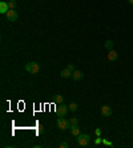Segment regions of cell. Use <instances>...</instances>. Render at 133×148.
Instances as JSON below:
<instances>
[{"label":"cell","instance_id":"obj_1","mask_svg":"<svg viewBox=\"0 0 133 148\" xmlns=\"http://www.w3.org/2000/svg\"><path fill=\"white\" fill-rule=\"evenodd\" d=\"M56 125L59 130H61V131H65V130H68V128H71V121L68 120V119H65V117L63 116H59L56 120Z\"/></svg>","mask_w":133,"mask_h":148},{"label":"cell","instance_id":"obj_2","mask_svg":"<svg viewBox=\"0 0 133 148\" xmlns=\"http://www.w3.org/2000/svg\"><path fill=\"white\" fill-rule=\"evenodd\" d=\"M25 71L32 73V75H37L40 72V66L36 62H29L25 64Z\"/></svg>","mask_w":133,"mask_h":148},{"label":"cell","instance_id":"obj_3","mask_svg":"<svg viewBox=\"0 0 133 148\" xmlns=\"http://www.w3.org/2000/svg\"><path fill=\"white\" fill-rule=\"evenodd\" d=\"M89 141H91V135L80 134L77 136V143H79V145H81V147H87V145L89 144Z\"/></svg>","mask_w":133,"mask_h":148},{"label":"cell","instance_id":"obj_4","mask_svg":"<svg viewBox=\"0 0 133 148\" xmlns=\"http://www.w3.org/2000/svg\"><path fill=\"white\" fill-rule=\"evenodd\" d=\"M5 17H7L8 21H11V23H15V21L19 19V14L15 10H10L7 14H5Z\"/></svg>","mask_w":133,"mask_h":148},{"label":"cell","instance_id":"obj_5","mask_svg":"<svg viewBox=\"0 0 133 148\" xmlns=\"http://www.w3.org/2000/svg\"><path fill=\"white\" fill-rule=\"evenodd\" d=\"M68 106H64V104H59L56 107V114H57V116H63V117H65V115L68 114Z\"/></svg>","mask_w":133,"mask_h":148},{"label":"cell","instance_id":"obj_6","mask_svg":"<svg viewBox=\"0 0 133 148\" xmlns=\"http://www.w3.org/2000/svg\"><path fill=\"white\" fill-rule=\"evenodd\" d=\"M101 116L102 117L112 116V108L109 107V106H102L101 107Z\"/></svg>","mask_w":133,"mask_h":148},{"label":"cell","instance_id":"obj_7","mask_svg":"<svg viewBox=\"0 0 133 148\" xmlns=\"http://www.w3.org/2000/svg\"><path fill=\"white\" fill-rule=\"evenodd\" d=\"M84 77V73L81 72V71H79V69H75L73 72H72V79L75 80V82H79V80H81Z\"/></svg>","mask_w":133,"mask_h":148},{"label":"cell","instance_id":"obj_8","mask_svg":"<svg viewBox=\"0 0 133 148\" xmlns=\"http://www.w3.org/2000/svg\"><path fill=\"white\" fill-rule=\"evenodd\" d=\"M117 59H119V53H117L115 49L108 51V60H109V62H116Z\"/></svg>","mask_w":133,"mask_h":148},{"label":"cell","instance_id":"obj_9","mask_svg":"<svg viewBox=\"0 0 133 148\" xmlns=\"http://www.w3.org/2000/svg\"><path fill=\"white\" fill-rule=\"evenodd\" d=\"M10 11V7H8V3H5V1H0V14L5 15Z\"/></svg>","mask_w":133,"mask_h":148},{"label":"cell","instance_id":"obj_10","mask_svg":"<svg viewBox=\"0 0 133 148\" xmlns=\"http://www.w3.org/2000/svg\"><path fill=\"white\" fill-rule=\"evenodd\" d=\"M71 135H72V136H79V135H80V128H79V125H71Z\"/></svg>","mask_w":133,"mask_h":148},{"label":"cell","instance_id":"obj_11","mask_svg":"<svg viewBox=\"0 0 133 148\" xmlns=\"http://www.w3.org/2000/svg\"><path fill=\"white\" fill-rule=\"evenodd\" d=\"M60 75H61V77H64V79H68V77H72V71H69L68 68H64V69H61Z\"/></svg>","mask_w":133,"mask_h":148},{"label":"cell","instance_id":"obj_12","mask_svg":"<svg viewBox=\"0 0 133 148\" xmlns=\"http://www.w3.org/2000/svg\"><path fill=\"white\" fill-rule=\"evenodd\" d=\"M113 43L112 40H107L105 41V44H104V47H105V49H108V51H111V49H113Z\"/></svg>","mask_w":133,"mask_h":148},{"label":"cell","instance_id":"obj_13","mask_svg":"<svg viewBox=\"0 0 133 148\" xmlns=\"http://www.w3.org/2000/svg\"><path fill=\"white\" fill-rule=\"evenodd\" d=\"M63 101H64V96H61V95H55V103L63 104Z\"/></svg>","mask_w":133,"mask_h":148},{"label":"cell","instance_id":"obj_14","mask_svg":"<svg viewBox=\"0 0 133 148\" xmlns=\"http://www.w3.org/2000/svg\"><path fill=\"white\" fill-rule=\"evenodd\" d=\"M68 108H69L72 112H75V111H77V108H79V106H77L76 103H71L69 106H68Z\"/></svg>","mask_w":133,"mask_h":148},{"label":"cell","instance_id":"obj_15","mask_svg":"<svg viewBox=\"0 0 133 148\" xmlns=\"http://www.w3.org/2000/svg\"><path fill=\"white\" fill-rule=\"evenodd\" d=\"M8 7H10V10H15V7H16V0H10V1H8Z\"/></svg>","mask_w":133,"mask_h":148},{"label":"cell","instance_id":"obj_16","mask_svg":"<svg viewBox=\"0 0 133 148\" xmlns=\"http://www.w3.org/2000/svg\"><path fill=\"white\" fill-rule=\"evenodd\" d=\"M69 121H71V125H77V124H79V120H77L76 117H72V119H69Z\"/></svg>","mask_w":133,"mask_h":148},{"label":"cell","instance_id":"obj_17","mask_svg":"<svg viewBox=\"0 0 133 148\" xmlns=\"http://www.w3.org/2000/svg\"><path fill=\"white\" fill-rule=\"evenodd\" d=\"M66 68L69 69V71H72V72H73L75 69H76V67H75V64H72V63H71V64H68V66H66Z\"/></svg>","mask_w":133,"mask_h":148},{"label":"cell","instance_id":"obj_18","mask_svg":"<svg viewBox=\"0 0 133 148\" xmlns=\"http://www.w3.org/2000/svg\"><path fill=\"white\" fill-rule=\"evenodd\" d=\"M59 147L60 148H68L69 145H68V143H65V141H63V143H60L59 144Z\"/></svg>","mask_w":133,"mask_h":148},{"label":"cell","instance_id":"obj_19","mask_svg":"<svg viewBox=\"0 0 133 148\" xmlns=\"http://www.w3.org/2000/svg\"><path fill=\"white\" fill-rule=\"evenodd\" d=\"M128 3H129V4H132V5H133V0H128Z\"/></svg>","mask_w":133,"mask_h":148},{"label":"cell","instance_id":"obj_20","mask_svg":"<svg viewBox=\"0 0 133 148\" xmlns=\"http://www.w3.org/2000/svg\"><path fill=\"white\" fill-rule=\"evenodd\" d=\"M16 1H18V0H16Z\"/></svg>","mask_w":133,"mask_h":148}]
</instances>
